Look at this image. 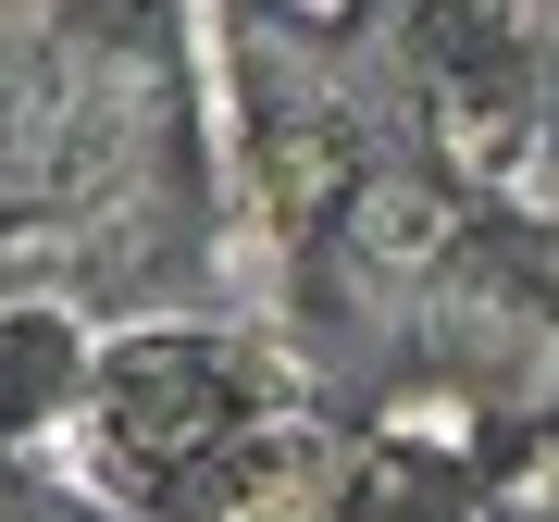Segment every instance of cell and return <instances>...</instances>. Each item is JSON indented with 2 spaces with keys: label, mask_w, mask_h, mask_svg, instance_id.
I'll return each instance as SVG.
<instances>
[{
  "label": "cell",
  "mask_w": 559,
  "mask_h": 522,
  "mask_svg": "<svg viewBox=\"0 0 559 522\" xmlns=\"http://www.w3.org/2000/svg\"><path fill=\"white\" fill-rule=\"evenodd\" d=\"M399 436H436V448H473V399H448V385H399Z\"/></svg>",
  "instance_id": "obj_1"
}]
</instances>
